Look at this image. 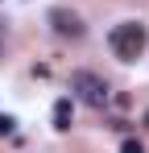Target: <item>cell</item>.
I'll list each match as a JSON object with an SVG mask.
<instances>
[{
    "instance_id": "7a4b0ae2",
    "label": "cell",
    "mask_w": 149,
    "mask_h": 153,
    "mask_svg": "<svg viewBox=\"0 0 149 153\" xmlns=\"http://www.w3.org/2000/svg\"><path fill=\"white\" fill-rule=\"evenodd\" d=\"M71 91H79V100L91 103V108H104L108 103V83L99 75H91V71H74L71 75Z\"/></svg>"
},
{
    "instance_id": "52a82bcc",
    "label": "cell",
    "mask_w": 149,
    "mask_h": 153,
    "mask_svg": "<svg viewBox=\"0 0 149 153\" xmlns=\"http://www.w3.org/2000/svg\"><path fill=\"white\" fill-rule=\"evenodd\" d=\"M145 124H149V112H145Z\"/></svg>"
},
{
    "instance_id": "3957f363",
    "label": "cell",
    "mask_w": 149,
    "mask_h": 153,
    "mask_svg": "<svg viewBox=\"0 0 149 153\" xmlns=\"http://www.w3.org/2000/svg\"><path fill=\"white\" fill-rule=\"evenodd\" d=\"M50 25H54L58 37H74V42L87 33V25L79 21V13H71V8H54V13H50Z\"/></svg>"
},
{
    "instance_id": "6da1fadb",
    "label": "cell",
    "mask_w": 149,
    "mask_h": 153,
    "mask_svg": "<svg viewBox=\"0 0 149 153\" xmlns=\"http://www.w3.org/2000/svg\"><path fill=\"white\" fill-rule=\"evenodd\" d=\"M108 46H112V54L120 62H137L145 54V46H149V29L141 21H124V25H116L108 33Z\"/></svg>"
},
{
    "instance_id": "5b68a950",
    "label": "cell",
    "mask_w": 149,
    "mask_h": 153,
    "mask_svg": "<svg viewBox=\"0 0 149 153\" xmlns=\"http://www.w3.org/2000/svg\"><path fill=\"white\" fill-rule=\"evenodd\" d=\"M120 153H145V145H141L137 137H124V141H120Z\"/></svg>"
},
{
    "instance_id": "8992f818",
    "label": "cell",
    "mask_w": 149,
    "mask_h": 153,
    "mask_svg": "<svg viewBox=\"0 0 149 153\" xmlns=\"http://www.w3.org/2000/svg\"><path fill=\"white\" fill-rule=\"evenodd\" d=\"M13 124H17L13 116H0V137H4V132H13Z\"/></svg>"
},
{
    "instance_id": "277c9868",
    "label": "cell",
    "mask_w": 149,
    "mask_h": 153,
    "mask_svg": "<svg viewBox=\"0 0 149 153\" xmlns=\"http://www.w3.org/2000/svg\"><path fill=\"white\" fill-rule=\"evenodd\" d=\"M71 120H74V103L62 95V100L54 103V128H58V132H66V128H71Z\"/></svg>"
}]
</instances>
